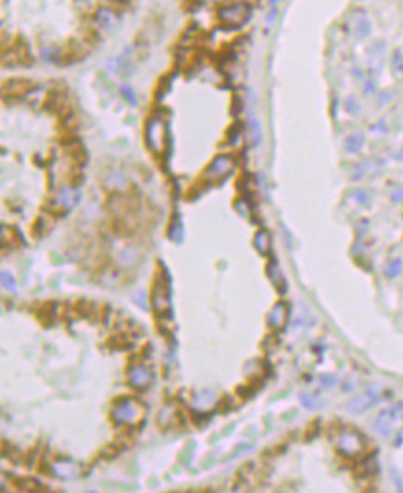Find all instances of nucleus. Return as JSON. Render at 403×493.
Returning a JSON list of instances; mask_svg holds the SVG:
<instances>
[{
  "label": "nucleus",
  "instance_id": "obj_20",
  "mask_svg": "<svg viewBox=\"0 0 403 493\" xmlns=\"http://www.w3.org/2000/svg\"><path fill=\"white\" fill-rule=\"evenodd\" d=\"M0 285L6 287L8 290H15V279H13V275H9V273H6V272H0Z\"/></svg>",
  "mask_w": 403,
  "mask_h": 493
},
{
  "label": "nucleus",
  "instance_id": "obj_23",
  "mask_svg": "<svg viewBox=\"0 0 403 493\" xmlns=\"http://www.w3.org/2000/svg\"><path fill=\"white\" fill-rule=\"evenodd\" d=\"M255 244H257V248L263 253H265V250H266V244H268V238H266V235L265 233H259L257 235V238H255Z\"/></svg>",
  "mask_w": 403,
  "mask_h": 493
},
{
  "label": "nucleus",
  "instance_id": "obj_15",
  "mask_svg": "<svg viewBox=\"0 0 403 493\" xmlns=\"http://www.w3.org/2000/svg\"><path fill=\"white\" fill-rule=\"evenodd\" d=\"M41 58H43L46 63H58V61L61 59V52L58 50V46L45 45L41 48Z\"/></svg>",
  "mask_w": 403,
  "mask_h": 493
},
{
  "label": "nucleus",
  "instance_id": "obj_4",
  "mask_svg": "<svg viewBox=\"0 0 403 493\" xmlns=\"http://www.w3.org/2000/svg\"><path fill=\"white\" fill-rule=\"evenodd\" d=\"M146 143L154 153H163L167 148V124L163 118L154 116L146 124Z\"/></svg>",
  "mask_w": 403,
  "mask_h": 493
},
{
  "label": "nucleus",
  "instance_id": "obj_19",
  "mask_svg": "<svg viewBox=\"0 0 403 493\" xmlns=\"http://www.w3.org/2000/svg\"><path fill=\"white\" fill-rule=\"evenodd\" d=\"M69 155L72 157V161H76V165H82V161H85V152L84 148L80 145H74L69 148Z\"/></svg>",
  "mask_w": 403,
  "mask_h": 493
},
{
  "label": "nucleus",
  "instance_id": "obj_2",
  "mask_svg": "<svg viewBox=\"0 0 403 493\" xmlns=\"http://www.w3.org/2000/svg\"><path fill=\"white\" fill-rule=\"evenodd\" d=\"M143 416H145L143 405L133 399H122L113 408V419L121 425H137Z\"/></svg>",
  "mask_w": 403,
  "mask_h": 493
},
{
  "label": "nucleus",
  "instance_id": "obj_21",
  "mask_svg": "<svg viewBox=\"0 0 403 493\" xmlns=\"http://www.w3.org/2000/svg\"><path fill=\"white\" fill-rule=\"evenodd\" d=\"M121 94L124 96V98L128 100L129 104H137V94H135V91L131 89V87H128V85H124L121 89Z\"/></svg>",
  "mask_w": 403,
  "mask_h": 493
},
{
  "label": "nucleus",
  "instance_id": "obj_7",
  "mask_svg": "<svg viewBox=\"0 0 403 493\" xmlns=\"http://www.w3.org/2000/svg\"><path fill=\"white\" fill-rule=\"evenodd\" d=\"M107 67H109V70H113L115 74H119V76H129V72L133 70V50H131V46L126 48L121 56L111 58V59L107 61Z\"/></svg>",
  "mask_w": 403,
  "mask_h": 493
},
{
  "label": "nucleus",
  "instance_id": "obj_6",
  "mask_svg": "<svg viewBox=\"0 0 403 493\" xmlns=\"http://www.w3.org/2000/svg\"><path fill=\"white\" fill-rule=\"evenodd\" d=\"M346 26H348V31H351L357 39H366L372 33V23L365 9H355L348 19Z\"/></svg>",
  "mask_w": 403,
  "mask_h": 493
},
{
  "label": "nucleus",
  "instance_id": "obj_13",
  "mask_svg": "<svg viewBox=\"0 0 403 493\" xmlns=\"http://www.w3.org/2000/svg\"><path fill=\"white\" fill-rule=\"evenodd\" d=\"M30 89V84L24 80H11L4 85V94H11V96H23L24 92Z\"/></svg>",
  "mask_w": 403,
  "mask_h": 493
},
{
  "label": "nucleus",
  "instance_id": "obj_9",
  "mask_svg": "<svg viewBox=\"0 0 403 493\" xmlns=\"http://www.w3.org/2000/svg\"><path fill=\"white\" fill-rule=\"evenodd\" d=\"M233 167H235V161H233L231 155H218L207 167V175H211V177H224V175H228L233 170Z\"/></svg>",
  "mask_w": 403,
  "mask_h": 493
},
{
  "label": "nucleus",
  "instance_id": "obj_28",
  "mask_svg": "<svg viewBox=\"0 0 403 493\" xmlns=\"http://www.w3.org/2000/svg\"><path fill=\"white\" fill-rule=\"evenodd\" d=\"M4 482H6V478H4V475L0 473V486H4Z\"/></svg>",
  "mask_w": 403,
  "mask_h": 493
},
{
  "label": "nucleus",
  "instance_id": "obj_5",
  "mask_svg": "<svg viewBox=\"0 0 403 493\" xmlns=\"http://www.w3.org/2000/svg\"><path fill=\"white\" fill-rule=\"evenodd\" d=\"M365 447H366V440L363 434L357 433V431H351V429L342 431L341 438H339V449H341L342 455L359 456L363 455Z\"/></svg>",
  "mask_w": 403,
  "mask_h": 493
},
{
  "label": "nucleus",
  "instance_id": "obj_22",
  "mask_svg": "<svg viewBox=\"0 0 403 493\" xmlns=\"http://www.w3.org/2000/svg\"><path fill=\"white\" fill-rule=\"evenodd\" d=\"M392 67H394L396 72H403V52L402 50H396L394 58H392Z\"/></svg>",
  "mask_w": 403,
  "mask_h": 493
},
{
  "label": "nucleus",
  "instance_id": "obj_26",
  "mask_svg": "<svg viewBox=\"0 0 403 493\" xmlns=\"http://www.w3.org/2000/svg\"><path fill=\"white\" fill-rule=\"evenodd\" d=\"M392 200H394V202H402L403 200V190H396V194H392Z\"/></svg>",
  "mask_w": 403,
  "mask_h": 493
},
{
  "label": "nucleus",
  "instance_id": "obj_29",
  "mask_svg": "<svg viewBox=\"0 0 403 493\" xmlns=\"http://www.w3.org/2000/svg\"><path fill=\"white\" fill-rule=\"evenodd\" d=\"M211 2H233V0H211Z\"/></svg>",
  "mask_w": 403,
  "mask_h": 493
},
{
  "label": "nucleus",
  "instance_id": "obj_27",
  "mask_svg": "<svg viewBox=\"0 0 403 493\" xmlns=\"http://www.w3.org/2000/svg\"><path fill=\"white\" fill-rule=\"evenodd\" d=\"M283 0H268V8H279Z\"/></svg>",
  "mask_w": 403,
  "mask_h": 493
},
{
  "label": "nucleus",
  "instance_id": "obj_12",
  "mask_svg": "<svg viewBox=\"0 0 403 493\" xmlns=\"http://www.w3.org/2000/svg\"><path fill=\"white\" fill-rule=\"evenodd\" d=\"M129 382L135 388H146L150 386L152 382V373L148 372L146 368H133L129 372Z\"/></svg>",
  "mask_w": 403,
  "mask_h": 493
},
{
  "label": "nucleus",
  "instance_id": "obj_25",
  "mask_svg": "<svg viewBox=\"0 0 403 493\" xmlns=\"http://www.w3.org/2000/svg\"><path fill=\"white\" fill-rule=\"evenodd\" d=\"M355 198H357L359 203H366L368 202V196L365 194V190H355Z\"/></svg>",
  "mask_w": 403,
  "mask_h": 493
},
{
  "label": "nucleus",
  "instance_id": "obj_11",
  "mask_svg": "<svg viewBox=\"0 0 403 493\" xmlns=\"http://www.w3.org/2000/svg\"><path fill=\"white\" fill-rule=\"evenodd\" d=\"M377 401H379V394L373 392V390H368L365 395H361V397H357L355 401H351L350 405H348V408L353 410V412H365V410L372 408Z\"/></svg>",
  "mask_w": 403,
  "mask_h": 493
},
{
  "label": "nucleus",
  "instance_id": "obj_1",
  "mask_svg": "<svg viewBox=\"0 0 403 493\" xmlns=\"http://www.w3.org/2000/svg\"><path fill=\"white\" fill-rule=\"evenodd\" d=\"M218 21L222 26L226 28H241L248 23L251 15V8L243 2V0H233V2H226L224 6L218 8Z\"/></svg>",
  "mask_w": 403,
  "mask_h": 493
},
{
  "label": "nucleus",
  "instance_id": "obj_18",
  "mask_svg": "<svg viewBox=\"0 0 403 493\" xmlns=\"http://www.w3.org/2000/svg\"><path fill=\"white\" fill-rule=\"evenodd\" d=\"M402 261L400 259H394L392 262H388V266H387V270H385V273H387V277H390V279H394V277H398L400 273H402Z\"/></svg>",
  "mask_w": 403,
  "mask_h": 493
},
{
  "label": "nucleus",
  "instance_id": "obj_10",
  "mask_svg": "<svg viewBox=\"0 0 403 493\" xmlns=\"http://www.w3.org/2000/svg\"><path fill=\"white\" fill-rule=\"evenodd\" d=\"M80 192L74 185H69V187H63V189L58 190V194H56V205H60L63 211H67V209H72V207H76L80 203Z\"/></svg>",
  "mask_w": 403,
  "mask_h": 493
},
{
  "label": "nucleus",
  "instance_id": "obj_16",
  "mask_svg": "<svg viewBox=\"0 0 403 493\" xmlns=\"http://www.w3.org/2000/svg\"><path fill=\"white\" fill-rule=\"evenodd\" d=\"M248 129H250L251 145L259 146L261 145V139H263V135H261V124H259V120L255 118V116H251L250 120H248Z\"/></svg>",
  "mask_w": 403,
  "mask_h": 493
},
{
  "label": "nucleus",
  "instance_id": "obj_24",
  "mask_svg": "<svg viewBox=\"0 0 403 493\" xmlns=\"http://www.w3.org/2000/svg\"><path fill=\"white\" fill-rule=\"evenodd\" d=\"M278 13H279V8H270L268 13H266V24H272L278 19Z\"/></svg>",
  "mask_w": 403,
  "mask_h": 493
},
{
  "label": "nucleus",
  "instance_id": "obj_17",
  "mask_svg": "<svg viewBox=\"0 0 403 493\" xmlns=\"http://www.w3.org/2000/svg\"><path fill=\"white\" fill-rule=\"evenodd\" d=\"M268 319H270V323H274L276 327L281 325L283 319H285V311H283V305H278V307H276L274 311L270 312V316H268Z\"/></svg>",
  "mask_w": 403,
  "mask_h": 493
},
{
  "label": "nucleus",
  "instance_id": "obj_8",
  "mask_svg": "<svg viewBox=\"0 0 403 493\" xmlns=\"http://www.w3.org/2000/svg\"><path fill=\"white\" fill-rule=\"evenodd\" d=\"M119 24V13L113 8H100L94 13V26L100 31H111Z\"/></svg>",
  "mask_w": 403,
  "mask_h": 493
},
{
  "label": "nucleus",
  "instance_id": "obj_14",
  "mask_svg": "<svg viewBox=\"0 0 403 493\" xmlns=\"http://www.w3.org/2000/svg\"><path fill=\"white\" fill-rule=\"evenodd\" d=\"M363 146H365V137L361 135V133L348 135L346 137V141H344V148H346V152H350V153H359Z\"/></svg>",
  "mask_w": 403,
  "mask_h": 493
},
{
  "label": "nucleus",
  "instance_id": "obj_3",
  "mask_svg": "<svg viewBox=\"0 0 403 493\" xmlns=\"http://www.w3.org/2000/svg\"><path fill=\"white\" fill-rule=\"evenodd\" d=\"M400 421H403V403H398L394 406L383 410L379 416L372 421V425L381 436H390L394 433V427Z\"/></svg>",
  "mask_w": 403,
  "mask_h": 493
}]
</instances>
